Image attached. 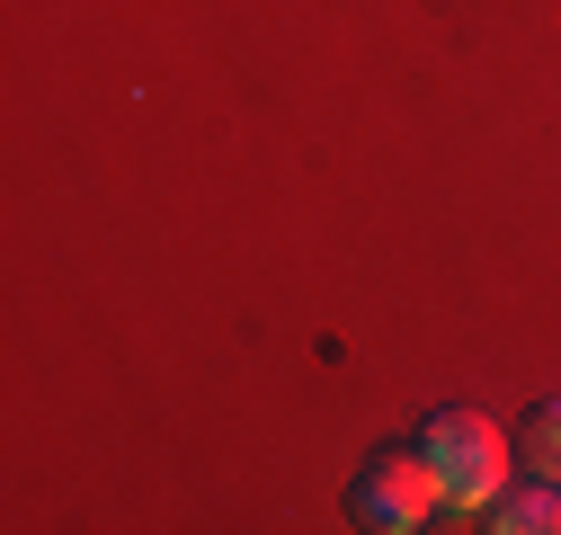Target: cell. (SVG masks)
<instances>
[{
	"mask_svg": "<svg viewBox=\"0 0 561 535\" xmlns=\"http://www.w3.org/2000/svg\"><path fill=\"white\" fill-rule=\"evenodd\" d=\"M517 464H526V474H543V482H561V401H535V411H526Z\"/></svg>",
	"mask_w": 561,
	"mask_h": 535,
	"instance_id": "277c9868",
	"label": "cell"
},
{
	"mask_svg": "<svg viewBox=\"0 0 561 535\" xmlns=\"http://www.w3.org/2000/svg\"><path fill=\"white\" fill-rule=\"evenodd\" d=\"M419 455H428V474L455 509H490L508 491V464H517V437H500L481 411H437L419 420Z\"/></svg>",
	"mask_w": 561,
	"mask_h": 535,
	"instance_id": "6da1fadb",
	"label": "cell"
},
{
	"mask_svg": "<svg viewBox=\"0 0 561 535\" xmlns=\"http://www.w3.org/2000/svg\"><path fill=\"white\" fill-rule=\"evenodd\" d=\"M490 526H500V535H552V526H561V482L526 474V491H500V500H490Z\"/></svg>",
	"mask_w": 561,
	"mask_h": 535,
	"instance_id": "3957f363",
	"label": "cell"
},
{
	"mask_svg": "<svg viewBox=\"0 0 561 535\" xmlns=\"http://www.w3.org/2000/svg\"><path fill=\"white\" fill-rule=\"evenodd\" d=\"M437 500H446V491H437V474H428V455H419V446L375 455L366 474H357V491H347L357 526H375V535H410V526H428Z\"/></svg>",
	"mask_w": 561,
	"mask_h": 535,
	"instance_id": "7a4b0ae2",
	"label": "cell"
}]
</instances>
